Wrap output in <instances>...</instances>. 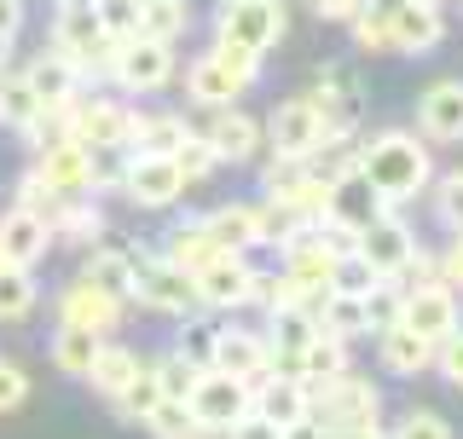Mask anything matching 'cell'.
Wrapping results in <instances>:
<instances>
[{
    "mask_svg": "<svg viewBox=\"0 0 463 439\" xmlns=\"http://www.w3.org/2000/svg\"><path fill=\"white\" fill-rule=\"evenodd\" d=\"M209 370H226V376H238V382H260V376L272 370V347H267V335H255V330H238V324H221V335H214V364Z\"/></svg>",
    "mask_w": 463,
    "mask_h": 439,
    "instance_id": "obj_18",
    "label": "cell"
},
{
    "mask_svg": "<svg viewBox=\"0 0 463 439\" xmlns=\"http://www.w3.org/2000/svg\"><path fill=\"white\" fill-rule=\"evenodd\" d=\"M429 185H434V214H440V226L463 231V168L440 173V180H429Z\"/></svg>",
    "mask_w": 463,
    "mask_h": 439,
    "instance_id": "obj_47",
    "label": "cell"
},
{
    "mask_svg": "<svg viewBox=\"0 0 463 439\" xmlns=\"http://www.w3.org/2000/svg\"><path fill=\"white\" fill-rule=\"evenodd\" d=\"M417 127L434 145H458L463 139V81H434L417 98Z\"/></svg>",
    "mask_w": 463,
    "mask_h": 439,
    "instance_id": "obj_23",
    "label": "cell"
},
{
    "mask_svg": "<svg viewBox=\"0 0 463 439\" xmlns=\"http://www.w3.org/2000/svg\"><path fill=\"white\" fill-rule=\"evenodd\" d=\"M52 238H64V243H81V248L105 238V214H99L93 191L58 197V209H52Z\"/></svg>",
    "mask_w": 463,
    "mask_h": 439,
    "instance_id": "obj_29",
    "label": "cell"
},
{
    "mask_svg": "<svg viewBox=\"0 0 463 439\" xmlns=\"http://www.w3.org/2000/svg\"><path fill=\"white\" fill-rule=\"evenodd\" d=\"M313 324L325 330V335H336V341L371 335V330H365V301L347 295V289H325V295L313 301Z\"/></svg>",
    "mask_w": 463,
    "mask_h": 439,
    "instance_id": "obj_30",
    "label": "cell"
},
{
    "mask_svg": "<svg viewBox=\"0 0 463 439\" xmlns=\"http://www.w3.org/2000/svg\"><path fill=\"white\" fill-rule=\"evenodd\" d=\"M64 127L87 151H99V145H128V134H134V105H128V98H76V105L64 110Z\"/></svg>",
    "mask_w": 463,
    "mask_h": 439,
    "instance_id": "obj_11",
    "label": "cell"
},
{
    "mask_svg": "<svg viewBox=\"0 0 463 439\" xmlns=\"http://www.w3.org/2000/svg\"><path fill=\"white\" fill-rule=\"evenodd\" d=\"M289 370L301 376V382H330V376H342L347 370V341H336V335H325V330H313V341L296 353V364Z\"/></svg>",
    "mask_w": 463,
    "mask_h": 439,
    "instance_id": "obj_32",
    "label": "cell"
},
{
    "mask_svg": "<svg viewBox=\"0 0 463 439\" xmlns=\"http://www.w3.org/2000/svg\"><path fill=\"white\" fill-rule=\"evenodd\" d=\"M359 301H365V330L376 335V330L400 324V313H405V284H400V277H376V284H371Z\"/></svg>",
    "mask_w": 463,
    "mask_h": 439,
    "instance_id": "obj_42",
    "label": "cell"
},
{
    "mask_svg": "<svg viewBox=\"0 0 463 439\" xmlns=\"http://www.w3.org/2000/svg\"><path fill=\"white\" fill-rule=\"evenodd\" d=\"M139 29L156 35V41H180L185 29H192V6H185V0H156V6L139 12Z\"/></svg>",
    "mask_w": 463,
    "mask_h": 439,
    "instance_id": "obj_44",
    "label": "cell"
},
{
    "mask_svg": "<svg viewBox=\"0 0 463 439\" xmlns=\"http://www.w3.org/2000/svg\"><path fill=\"white\" fill-rule=\"evenodd\" d=\"M405 330L429 335V341H440V335H452L463 324V301L458 289L446 284V277H423V284H405V313H400Z\"/></svg>",
    "mask_w": 463,
    "mask_h": 439,
    "instance_id": "obj_10",
    "label": "cell"
},
{
    "mask_svg": "<svg viewBox=\"0 0 463 439\" xmlns=\"http://www.w3.org/2000/svg\"><path fill=\"white\" fill-rule=\"evenodd\" d=\"M417 6H446V0H417Z\"/></svg>",
    "mask_w": 463,
    "mask_h": 439,
    "instance_id": "obj_59",
    "label": "cell"
},
{
    "mask_svg": "<svg viewBox=\"0 0 463 439\" xmlns=\"http://www.w3.org/2000/svg\"><path fill=\"white\" fill-rule=\"evenodd\" d=\"M134 260H139V248H99L93 260L81 266V277L93 289H105V295H116V301H128V284H134Z\"/></svg>",
    "mask_w": 463,
    "mask_h": 439,
    "instance_id": "obj_33",
    "label": "cell"
},
{
    "mask_svg": "<svg viewBox=\"0 0 463 439\" xmlns=\"http://www.w3.org/2000/svg\"><path fill=\"white\" fill-rule=\"evenodd\" d=\"M185 411H192L203 434H226L238 416H250V382H238L226 370H197L192 393H185Z\"/></svg>",
    "mask_w": 463,
    "mask_h": 439,
    "instance_id": "obj_7",
    "label": "cell"
},
{
    "mask_svg": "<svg viewBox=\"0 0 463 439\" xmlns=\"http://www.w3.org/2000/svg\"><path fill=\"white\" fill-rule=\"evenodd\" d=\"M12 70V35H0V76Z\"/></svg>",
    "mask_w": 463,
    "mask_h": 439,
    "instance_id": "obj_58",
    "label": "cell"
},
{
    "mask_svg": "<svg viewBox=\"0 0 463 439\" xmlns=\"http://www.w3.org/2000/svg\"><path fill=\"white\" fill-rule=\"evenodd\" d=\"M122 191H128L134 209H174V202L185 197V180H180V168H174V156L134 151L128 156V173H122Z\"/></svg>",
    "mask_w": 463,
    "mask_h": 439,
    "instance_id": "obj_13",
    "label": "cell"
},
{
    "mask_svg": "<svg viewBox=\"0 0 463 439\" xmlns=\"http://www.w3.org/2000/svg\"><path fill=\"white\" fill-rule=\"evenodd\" d=\"M209 52L221 58V64H226L243 87H255V81H260V58H267V52L243 47V41H232V35H214V41H209Z\"/></svg>",
    "mask_w": 463,
    "mask_h": 439,
    "instance_id": "obj_45",
    "label": "cell"
},
{
    "mask_svg": "<svg viewBox=\"0 0 463 439\" xmlns=\"http://www.w3.org/2000/svg\"><path fill=\"white\" fill-rule=\"evenodd\" d=\"M197 284V306H209V313H238V306H250V289H255V266L250 255H214L209 266L192 272Z\"/></svg>",
    "mask_w": 463,
    "mask_h": 439,
    "instance_id": "obj_12",
    "label": "cell"
},
{
    "mask_svg": "<svg viewBox=\"0 0 463 439\" xmlns=\"http://www.w3.org/2000/svg\"><path fill=\"white\" fill-rule=\"evenodd\" d=\"M41 116H47V110H41L35 87H29L24 76H12V70H6V76H0V122H6L12 134H29V127H35Z\"/></svg>",
    "mask_w": 463,
    "mask_h": 439,
    "instance_id": "obj_39",
    "label": "cell"
},
{
    "mask_svg": "<svg viewBox=\"0 0 463 439\" xmlns=\"http://www.w3.org/2000/svg\"><path fill=\"white\" fill-rule=\"evenodd\" d=\"M376 359H383L388 376H423L434 370V341L405 324H388V330H376Z\"/></svg>",
    "mask_w": 463,
    "mask_h": 439,
    "instance_id": "obj_26",
    "label": "cell"
},
{
    "mask_svg": "<svg viewBox=\"0 0 463 439\" xmlns=\"http://www.w3.org/2000/svg\"><path fill=\"white\" fill-rule=\"evenodd\" d=\"M52 243L58 238H52V226L41 214H29V209L0 214V266H41Z\"/></svg>",
    "mask_w": 463,
    "mask_h": 439,
    "instance_id": "obj_17",
    "label": "cell"
},
{
    "mask_svg": "<svg viewBox=\"0 0 463 439\" xmlns=\"http://www.w3.org/2000/svg\"><path fill=\"white\" fill-rule=\"evenodd\" d=\"M354 255L365 260L376 277H405V266H411V255H417V238L394 209H383V214H371L365 226H359Z\"/></svg>",
    "mask_w": 463,
    "mask_h": 439,
    "instance_id": "obj_8",
    "label": "cell"
},
{
    "mask_svg": "<svg viewBox=\"0 0 463 439\" xmlns=\"http://www.w3.org/2000/svg\"><path fill=\"white\" fill-rule=\"evenodd\" d=\"M354 173L388 202V209H400V202H411L417 191H429V180H434L429 139H417V134H376V139H359Z\"/></svg>",
    "mask_w": 463,
    "mask_h": 439,
    "instance_id": "obj_1",
    "label": "cell"
},
{
    "mask_svg": "<svg viewBox=\"0 0 463 439\" xmlns=\"http://www.w3.org/2000/svg\"><path fill=\"white\" fill-rule=\"evenodd\" d=\"M388 29H394V52H434L446 35V18L440 6H417V0H394L388 6Z\"/></svg>",
    "mask_w": 463,
    "mask_h": 439,
    "instance_id": "obj_24",
    "label": "cell"
},
{
    "mask_svg": "<svg viewBox=\"0 0 463 439\" xmlns=\"http://www.w3.org/2000/svg\"><path fill=\"white\" fill-rule=\"evenodd\" d=\"M18 76H24L29 87H35L41 110H70V105H76V98H81V81H87V76H81V70L70 64V58L58 52V47L35 52V58H29V64L18 70Z\"/></svg>",
    "mask_w": 463,
    "mask_h": 439,
    "instance_id": "obj_16",
    "label": "cell"
},
{
    "mask_svg": "<svg viewBox=\"0 0 463 439\" xmlns=\"http://www.w3.org/2000/svg\"><path fill=\"white\" fill-rule=\"evenodd\" d=\"M388 439H452V428H446V416H434V411H405L394 428H388Z\"/></svg>",
    "mask_w": 463,
    "mask_h": 439,
    "instance_id": "obj_49",
    "label": "cell"
},
{
    "mask_svg": "<svg viewBox=\"0 0 463 439\" xmlns=\"http://www.w3.org/2000/svg\"><path fill=\"white\" fill-rule=\"evenodd\" d=\"M359 6H365V0H313V12H318V18H330V23H347Z\"/></svg>",
    "mask_w": 463,
    "mask_h": 439,
    "instance_id": "obj_56",
    "label": "cell"
},
{
    "mask_svg": "<svg viewBox=\"0 0 463 439\" xmlns=\"http://www.w3.org/2000/svg\"><path fill=\"white\" fill-rule=\"evenodd\" d=\"M128 301H139L145 313H163V318H185V313H197V284H192V272L174 266L168 255H145L139 248Z\"/></svg>",
    "mask_w": 463,
    "mask_h": 439,
    "instance_id": "obj_5",
    "label": "cell"
},
{
    "mask_svg": "<svg viewBox=\"0 0 463 439\" xmlns=\"http://www.w3.org/2000/svg\"><path fill=\"white\" fill-rule=\"evenodd\" d=\"M243 93H250V87L232 76V70H226L214 52H197L192 64H185V98H192V105H203V110H226V105H238Z\"/></svg>",
    "mask_w": 463,
    "mask_h": 439,
    "instance_id": "obj_22",
    "label": "cell"
},
{
    "mask_svg": "<svg viewBox=\"0 0 463 439\" xmlns=\"http://www.w3.org/2000/svg\"><path fill=\"white\" fill-rule=\"evenodd\" d=\"M156 399H168V393H163V376H156V359H139V370L128 376V388L116 393L110 405L122 411V422H145V416L156 411Z\"/></svg>",
    "mask_w": 463,
    "mask_h": 439,
    "instance_id": "obj_34",
    "label": "cell"
},
{
    "mask_svg": "<svg viewBox=\"0 0 463 439\" xmlns=\"http://www.w3.org/2000/svg\"><path fill=\"white\" fill-rule=\"evenodd\" d=\"M260 134H267L272 156H284V163H301V156H313L318 145H325V116L313 110V98H284L279 110L260 122Z\"/></svg>",
    "mask_w": 463,
    "mask_h": 439,
    "instance_id": "obj_9",
    "label": "cell"
},
{
    "mask_svg": "<svg viewBox=\"0 0 463 439\" xmlns=\"http://www.w3.org/2000/svg\"><path fill=\"white\" fill-rule=\"evenodd\" d=\"M156 376H163V393H168V399H185L192 382H197V370L180 353H156Z\"/></svg>",
    "mask_w": 463,
    "mask_h": 439,
    "instance_id": "obj_50",
    "label": "cell"
},
{
    "mask_svg": "<svg viewBox=\"0 0 463 439\" xmlns=\"http://www.w3.org/2000/svg\"><path fill=\"white\" fill-rule=\"evenodd\" d=\"M180 134H185V116H174V110H151V116H139V110H134V134H128V151L168 156L174 145H180Z\"/></svg>",
    "mask_w": 463,
    "mask_h": 439,
    "instance_id": "obj_36",
    "label": "cell"
},
{
    "mask_svg": "<svg viewBox=\"0 0 463 439\" xmlns=\"http://www.w3.org/2000/svg\"><path fill=\"white\" fill-rule=\"evenodd\" d=\"M168 156H174V168H180V180H185V185H203V180H209L214 168H221V156H214V145L203 139V134H192V127L180 134V145H174Z\"/></svg>",
    "mask_w": 463,
    "mask_h": 439,
    "instance_id": "obj_43",
    "label": "cell"
},
{
    "mask_svg": "<svg viewBox=\"0 0 463 439\" xmlns=\"http://www.w3.org/2000/svg\"><path fill=\"white\" fill-rule=\"evenodd\" d=\"M289 29V6L284 0H221L214 6V35H232L255 52H272Z\"/></svg>",
    "mask_w": 463,
    "mask_h": 439,
    "instance_id": "obj_6",
    "label": "cell"
},
{
    "mask_svg": "<svg viewBox=\"0 0 463 439\" xmlns=\"http://www.w3.org/2000/svg\"><path fill=\"white\" fill-rule=\"evenodd\" d=\"M52 47L81 70V76H105V58L116 35L105 29L93 0H52Z\"/></svg>",
    "mask_w": 463,
    "mask_h": 439,
    "instance_id": "obj_3",
    "label": "cell"
},
{
    "mask_svg": "<svg viewBox=\"0 0 463 439\" xmlns=\"http://www.w3.org/2000/svg\"><path fill=\"white\" fill-rule=\"evenodd\" d=\"M203 226H209V238L226 248V255H250L260 248V214L255 202H221V209L203 214Z\"/></svg>",
    "mask_w": 463,
    "mask_h": 439,
    "instance_id": "obj_27",
    "label": "cell"
},
{
    "mask_svg": "<svg viewBox=\"0 0 463 439\" xmlns=\"http://www.w3.org/2000/svg\"><path fill=\"white\" fill-rule=\"evenodd\" d=\"M35 173L41 185H52L58 197H76V191H93V180H87V145H76L70 134H58L47 145H35Z\"/></svg>",
    "mask_w": 463,
    "mask_h": 439,
    "instance_id": "obj_15",
    "label": "cell"
},
{
    "mask_svg": "<svg viewBox=\"0 0 463 439\" xmlns=\"http://www.w3.org/2000/svg\"><path fill=\"white\" fill-rule=\"evenodd\" d=\"M279 255H284V272L296 277L301 289H330V272H336V255H330V243L318 238L313 226L301 231V238L289 243V248H279Z\"/></svg>",
    "mask_w": 463,
    "mask_h": 439,
    "instance_id": "obj_28",
    "label": "cell"
},
{
    "mask_svg": "<svg viewBox=\"0 0 463 439\" xmlns=\"http://www.w3.org/2000/svg\"><path fill=\"white\" fill-rule=\"evenodd\" d=\"M93 6H99V18H105V29L116 41L139 29V0H93Z\"/></svg>",
    "mask_w": 463,
    "mask_h": 439,
    "instance_id": "obj_52",
    "label": "cell"
},
{
    "mask_svg": "<svg viewBox=\"0 0 463 439\" xmlns=\"http://www.w3.org/2000/svg\"><path fill=\"white\" fill-rule=\"evenodd\" d=\"M221 439H284V428H279V422H267L260 411H250V416H238V422H232V428H226Z\"/></svg>",
    "mask_w": 463,
    "mask_h": 439,
    "instance_id": "obj_54",
    "label": "cell"
},
{
    "mask_svg": "<svg viewBox=\"0 0 463 439\" xmlns=\"http://www.w3.org/2000/svg\"><path fill=\"white\" fill-rule=\"evenodd\" d=\"M214 335H221V324H214V318H192V313H185V318H180V335H174L168 353H180L192 370H209V364H214Z\"/></svg>",
    "mask_w": 463,
    "mask_h": 439,
    "instance_id": "obj_40",
    "label": "cell"
},
{
    "mask_svg": "<svg viewBox=\"0 0 463 439\" xmlns=\"http://www.w3.org/2000/svg\"><path fill=\"white\" fill-rule=\"evenodd\" d=\"M255 214H260V248H289V243L301 238V231L313 226V220L301 214L289 197H267V202H255Z\"/></svg>",
    "mask_w": 463,
    "mask_h": 439,
    "instance_id": "obj_35",
    "label": "cell"
},
{
    "mask_svg": "<svg viewBox=\"0 0 463 439\" xmlns=\"http://www.w3.org/2000/svg\"><path fill=\"white\" fill-rule=\"evenodd\" d=\"M163 255L174 260V266H185V272H197V266H209L214 255H221V243L209 238V226H203V214L197 220H185V226H174L168 231V243H163Z\"/></svg>",
    "mask_w": 463,
    "mask_h": 439,
    "instance_id": "obj_37",
    "label": "cell"
},
{
    "mask_svg": "<svg viewBox=\"0 0 463 439\" xmlns=\"http://www.w3.org/2000/svg\"><path fill=\"white\" fill-rule=\"evenodd\" d=\"M383 209H388V202L376 197L354 168H347V173H336V180H325V214H318V220H336V226H354L359 231L371 214H383Z\"/></svg>",
    "mask_w": 463,
    "mask_h": 439,
    "instance_id": "obj_25",
    "label": "cell"
},
{
    "mask_svg": "<svg viewBox=\"0 0 463 439\" xmlns=\"http://www.w3.org/2000/svg\"><path fill=\"white\" fill-rule=\"evenodd\" d=\"M434 370H440L452 388H463V324H458L452 335H440V341H434Z\"/></svg>",
    "mask_w": 463,
    "mask_h": 439,
    "instance_id": "obj_51",
    "label": "cell"
},
{
    "mask_svg": "<svg viewBox=\"0 0 463 439\" xmlns=\"http://www.w3.org/2000/svg\"><path fill=\"white\" fill-rule=\"evenodd\" d=\"M440 277L463 295V231H452V243H446V255H440Z\"/></svg>",
    "mask_w": 463,
    "mask_h": 439,
    "instance_id": "obj_55",
    "label": "cell"
},
{
    "mask_svg": "<svg viewBox=\"0 0 463 439\" xmlns=\"http://www.w3.org/2000/svg\"><path fill=\"white\" fill-rule=\"evenodd\" d=\"M105 76L122 87V93H163L174 81V41H156L134 29V35H122L105 58Z\"/></svg>",
    "mask_w": 463,
    "mask_h": 439,
    "instance_id": "obj_4",
    "label": "cell"
},
{
    "mask_svg": "<svg viewBox=\"0 0 463 439\" xmlns=\"http://www.w3.org/2000/svg\"><path fill=\"white\" fill-rule=\"evenodd\" d=\"M203 139L214 145V156H221V168L226 163H250V156L267 145V134H260V122L255 116H243L238 105H226V110H209V127H203Z\"/></svg>",
    "mask_w": 463,
    "mask_h": 439,
    "instance_id": "obj_21",
    "label": "cell"
},
{
    "mask_svg": "<svg viewBox=\"0 0 463 439\" xmlns=\"http://www.w3.org/2000/svg\"><path fill=\"white\" fill-rule=\"evenodd\" d=\"M99 341H105V335L76 330V324H58V335H52V364H58L64 376H87V364H93Z\"/></svg>",
    "mask_w": 463,
    "mask_h": 439,
    "instance_id": "obj_41",
    "label": "cell"
},
{
    "mask_svg": "<svg viewBox=\"0 0 463 439\" xmlns=\"http://www.w3.org/2000/svg\"><path fill=\"white\" fill-rule=\"evenodd\" d=\"M145 428H151L156 439H185V434H197V422H192V411H185V399H156V411L145 416Z\"/></svg>",
    "mask_w": 463,
    "mask_h": 439,
    "instance_id": "obj_46",
    "label": "cell"
},
{
    "mask_svg": "<svg viewBox=\"0 0 463 439\" xmlns=\"http://www.w3.org/2000/svg\"><path fill=\"white\" fill-rule=\"evenodd\" d=\"M307 393H313L307 422L325 439H371V434H383V393H376L365 376L342 370V376H330V382H313Z\"/></svg>",
    "mask_w": 463,
    "mask_h": 439,
    "instance_id": "obj_2",
    "label": "cell"
},
{
    "mask_svg": "<svg viewBox=\"0 0 463 439\" xmlns=\"http://www.w3.org/2000/svg\"><path fill=\"white\" fill-rule=\"evenodd\" d=\"M24 399H29V370H24V364H12V359H0V416L18 411Z\"/></svg>",
    "mask_w": 463,
    "mask_h": 439,
    "instance_id": "obj_53",
    "label": "cell"
},
{
    "mask_svg": "<svg viewBox=\"0 0 463 439\" xmlns=\"http://www.w3.org/2000/svg\"><path fill=\"white\" fill-rule=\"evenodd\" d=\"M307 98H313V110L325 116L330 134H354L359 127V81H354L347 64H325V76H318V87Z\"/></svg>",
    "mask_w": 463,
    "mask_h": 439,
    "instance_id": "obj_20",
    "label": "cell"
},
{
    "mask_svg": "<svg viewBox=\"0 0 463 439\" xmlns=\"http://www.w3.org/2000/svg\"><path fill=\"white\" fill-rule=\"evenodd\" d=\"M35 301H41L35 266H0V324H24Z\"/></svg>",
    "mask_w": 463,
    "mask_h": 439,
    "instance_id": "obj_38",
    "label": "cell"
},
{
    "mask_svg": "<svg viewBox=\"0 0 463 439\" xmlns=\"http://www.w3.org/2000/svg\"><path fill=\"white\" fill-rule=\"evenodd\" d=\"M24 29V0H0V35H18Z\"/></svg>",
    "mask_w": 463,
    "mask_h": 439,
    "instance_id": "obj_57",
    "label": "cell"
},
{
    "mask_svg": "<svg viewBox=\"0 0 463 439\" xmlns=\"http://www.w3.org/2000/svg\"><path fill=\"white\" fill-rule=\"evenodd\" d=\"M139 370V353L134 347H122V341H99V353H93V364H87V376L81 382H93V393H105V399H116V393L128 388V376Z\"/></svg>",
    "mask_w": 463,
    "mask_h": 439,
    "instance_id": "obj_31",
    "label": "cell"
},
{
    "mask_svg": "<svg viewBox=\"0 0 463 439\" xmlns=\"http://www.w3.org/2000/svg\"><path fill=\"white\" fill-rule=\"evenodd\" d=\"M307 399H313L307 382H301L296 370H279V364H272V370L250 388V411H260L267 422H279L284 434L296 428V422H307Z\"/></svg>",
    "mask_w": 463,
    "mask_h": 439,
    "instance_id": "obj_14",
    "label": "cell"
},
{
    "mask_svg": "<svg viewBox=\"0 0 463 439\" xmlns=\"http://www.w3.org/2000/svg\"><path fill=\"white\" fill-rule=\"evenodd\" d=\"M122 306H128V301H116V295H105V289H93L87 277H76V284L58 295V324H76V330L110 335L116 324H122Z\"/></svg>",
    "mask_w": 463,
    "mask_h": 439,
    "instance_id": "obj_19",
    "label": "cell"
},
{
    "mask_svg": "<svg viewBox=\"0 0 463 439\" xmlns=\"http://www.w3.org/2000/svg\"><path fill=\"white\" fill-rule=\"evenodd\" d=\"M12 209H29V214H41V220H47V226H52L58 191H52V185H41L35 173H24V180H18V191H12Z\"/></svg>",
    "mask_w": 463,
    "mask_h": 439,
    "instance_id": "obj_48",
    "label": "cell"
},
{
    "mask_svg": "<svg viewBox=\"0 0 463 439\" xmlns=\"http://www.w3.org/2000/svg\"><path fill=\"white\" fill-rule=\"evenodd\" d=\"M145 6H156V0H139V12H145Z\"/></svg>",
    "mask_w": 463,
    "mask_h": 439,
    "instance_id": "obj_60",
    "label": "cell"
}]
</instances>
